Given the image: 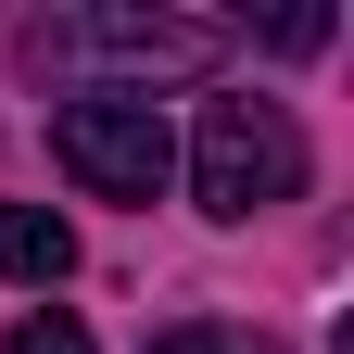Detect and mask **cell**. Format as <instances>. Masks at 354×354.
I'll use <instances>...</instances> for the list:
<instances>
[{
  "instance_id": "obj_5",
  "label": "cell",
  "mask_w": 354,
  "mask_h": 354,
  "mask_svg": "<svg viewBox=\"0 0 354 354\" xmlns=\"http://www.w3.org/2000/svg\"><path fill=\"white\" fill-rule=\"evenodd\" d=\"M152 354H279V342H253V329H215V317H190V329H152Z\"/></svg>"
},
{
  "instance_id": "obj_3",
  "label": "cell",
  "mask_w": 354,
  "mask_h": 354,
  "mask_svg": "<svg viewBox=\"0 0 354 354\" xmlns=\"http://www.w3.org/2000/svg\"><path fill=\"white\" fill-rule=\"evenodd\" d=\"M38 51H102L127 76H203V64H228V26H190V13H76V26H38Z\"/></svg>"
},
{
  "instance_id": "obj_6",
  "label": "cell",
  "mask_w": 354,
  "mask_h": 354,
  "mask_svg": "<svg viewBox=\"0 0 354 354\" xmlns=\"http://www.w3.org/2000/svg\"><path fill=\"white\" fill-rule=\"evenodd\" d=\"M0 354H88V329H76V317H64V304H51V317H26L13 342H0Z\"/></svg>"
},
{
  "instance_id": "obj_1",
  "label": "cell",
  "mask_w": 354,
  "mask_h": 354,
  "mask_svg": "<svg viewBox=\"0 0 354 354\" xmlns=\"http://www.w3.org/2000/svg\"><path fill=\"white\" fill-rule=\"evenodd\" d=\"M304 190V127L279 102H253V88H215L203 127H190V203L215 228H253V215H279Z\"/></svg>"
},
{
  "instance_id": "obj_4",
  "label": "cell",
  "mask_w": 354,
  "mask_h": 354,
  "mask_svg": "<svg viewBox=\"0 0 354 354\" xmlns=\"http://www.w3.org/2000/svg\"><path fill=\"white\" fill-rule=\"evenodd\" d=\"M0 279H26V291H64L76 279V228L51 203H0Z\"/></svg>"
},
{
  "instance_id": "obj_2",
  "label": "cell",
  "mask_w": 354,
  "mask_h": 354,
  "mask_svg": "<svg viewBox=\"0 0 354 354\" xmlns=\"http://www.w3.org/2000/svg\"><path fill=\"white\" fill-rule=\"evenodd\" d=\"M51 165L76 177L88 203H152L177 177V127L140 102V88H88V102L51 114Z\"/></svg>"
}]
</instances>
